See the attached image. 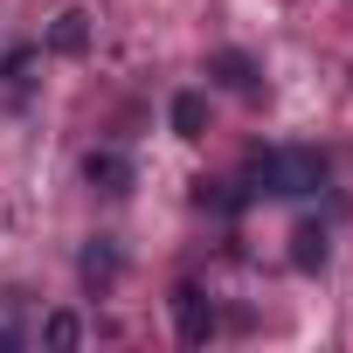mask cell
<instances>
[{
	"label": "cell",
	"instance_id": "5b68a950",
	"mask_svg": "<svg viewBox=\"0 0 353 353\" xmlns=\"http://www.w3.org/2000/svg\"><path fill=\"white\" fill-rule=\"evenodd\" d=\"M49 49H56V56H83V49H90V14H83V8L56 14V28H49Z\"/></svg>",
	"mask_w": 353,
	"mask_h": 353
},
{
	"label": "cell",
	"instance_id": "3957f363",
	"mask_svg": "<svg viewBox=\"0 0 353 353\" xmlns=\"http://www.w3.org/2000/svg\"><path fill=\"white\" fill-rule=\"evenodd\" d=\"M83 181H90L97 194H125V188H132V159L111 152V145H97V152H83Z\"/></svg>",
	"mask_w": 353,
	"mask_h": 353
},
{
	"label": "cell",
	"instance_id": "ba28073f",
	"mask_svg": "<svg viewBox=\"0 0 353 353\" xmlns=\"http://www.w3.org/2000/svg\"><path fill=\"white\" fill-rule=\"evenodd\" d=\"M111 277H118V250H111V243H90V250H83V284L104 291Z\"/></svg>",
	"mask_w": 353,
	"mask_h": 353
},
{
	"label": "cell",
	"instance_id": "8992f818",
	"mask_svg": "<svg viewBox=\"0 0 353 353\" xmlns=\"http://www.w3.org/2000/svg\"><path fill=\"white\" fill-rule=\"evenodd\" d=\"M208 77H215V83H229V90H256V63H250L243 49H215Z\"/></svg>",
	"mask_w": 353,
	"mask_h": 353
},
{
	"label": "cell",
	"instance_id": "277c9868",
	"mask_svg": "<svg viewBox=\"0 0 353 353\" xmlns=\"http://www.w3.org/2000/svg\"><path fill=\"white\" fill-rule=\"evenodd\" d=\"M166 118H173V139H201L208 132V97L201 90H181V97L166 104Z\"/></svg>",
	"mask_w": 353,
	"mask_h": 353
},
{
	"label": "cell",
	"instance_id": "52a82bcc",
	"mask_svg": "<svg viewBox=\"0 0 353 353\" xmlns=\"http://www.w3.org/2000/svg\"><path fill=\"white\" fill-rule=\"evenodd\" d=\"M291 263L298 270H325V229L319 222H298L291 229Z\"/></svg>",
	"mask_w": 353,
	"mask_h": 353
},
{
	"label": "cell",
	"instance_id": "6da1fadb",
	"mask_svg": "<svg viewBox=\"0 0 353 353\" xmlns=\"http://www.w3.org/2000/svg\"><path fill=\"white\" fill-rule=\"evenodd\" d=\"M250 181H256V194H277V201L319 194L325 188V152H312V145H263L250 159Z\"/></svg>",
	"mask_w": 353,
	"mask_h": 353
},
{
	"label": "cell",
	"instance_id": "7a4b0ae2",
	"mask_svg": "<svg viewBox=\"0 0 353 353\" xmlns=\"http://www.w3.org/2000/svg\"><path fill=\"white\" fill-rule=\"evenodd\" d=\"M173 325H181V346H208L215 332V305L201 284H173Z\"/></svg>",
	"mask_w": 353,
	"mask_h": 353
},
{
	"label": "cell",
	"instance_id": "9c48e42d",
	"mask_svg": "<svg viewBox=\"0 0 353 353\" xmlns=\"http://www.w3.org/2000/svg\"><path fill=\"white\" fill-rule=\"evenodd\" d=\"M42 339H49L56 353H70V346L83 339V325H77V312H49V325H42Z\"/></svg>",
	"mask_w": 353,
	"mask_h": 353
}]
</instances>
